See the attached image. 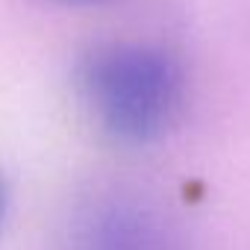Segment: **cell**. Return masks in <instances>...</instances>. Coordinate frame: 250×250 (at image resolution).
Returning a JSON list of instances; mask_svg holds the SVG:
<instances>
[{"mask_svg":"<svg viewBox=\"0 0 250 250\" xmlns=\"http://www.w3.org/2000/svg\"><path fill=\"white\" fill-rule=\"evenodd\" d=\"M74 91L100 136L124 147H145L180 124L188 77L183 62L162 44L109 39L80 53Z\"/></svg>","mask_w":250,"mask_h":250,"instance_id":"6da1fadb","label":"cell"},{"mask_svg":"<svg viewBox=\"0 0 250 250\" xmlns=\"http://www.w3.org/2000/svg\"><path fill=\"white\" fill-rule=\"evenodd\" d=\"M6 206H9V191H6V180L0 177V224L6 218Z\"/></svg>","mask_w":250,"mask_h":250,"instance_id":"7a4b0ae2","label":"cell"},{"mask_svg":"<svg viewBox=\"0 0 250 250\" xmlns=\"http://www.w3.org/2000/svg\"><path fill=\"white\" fill-rule=\"evenodd\" d=\"M53 3H106V0H53Z\"/></svg>","mask_w":250,"mask_h":250,"instance_id":"3957f363","label":"cell"}]
</instances>
